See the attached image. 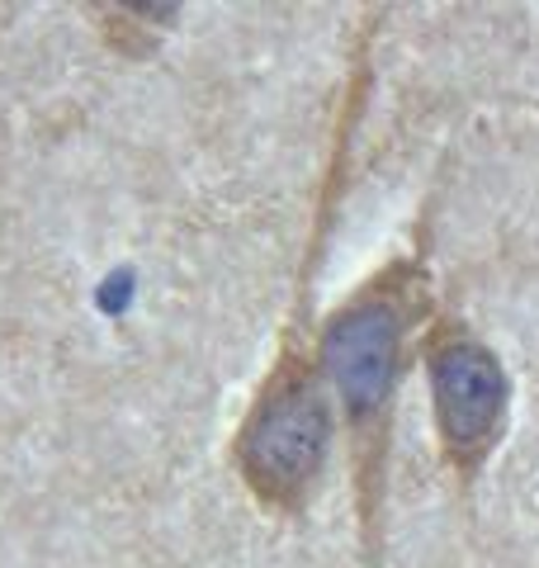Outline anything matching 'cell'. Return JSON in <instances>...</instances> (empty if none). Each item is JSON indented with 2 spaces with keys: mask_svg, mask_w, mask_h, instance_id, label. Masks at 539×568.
I'll return each instance as SVG.
<instances>
[{
  "mask_svg": "<svg viewBox=\"0 0 539 568\" xmlns=\"http://www.w3.org/2000/svg\"><path fill=\"white\" fill-rule=\"evenodd\" d=\"M322 455H327V407L303 379L270 394L242 440L251 484L270 497H294L298 488H308Z\"/></svg>",
  "mask_w": 539,
  "mask_h": 568,
  "instance_id": "1",
  "label": "cell"
},
{
  "mask_svg": "<svg viewBox=\"0 0 539 568\" xmlns=\"http://www.w3.org/2000/svg\"><path fill=\"white\" fill-rule=\"evenodd\" d=\"M430 388H436V417L449 450L464 459L478 455L507 413V375L497 355L474 342L445 346L430 365Z\"/></svg>",
  "mask_w": 539,
  "mask_h": 568,
  "instance_id": "2",
  "label": "cell"
},
{
  "mask_svg": "<svg viewBox=\"0 0 539 568\" xmlns=\"http://www.w3.org/2000/svg\"><path fill=\"white\" fill-rule=\"evenodd\" d=\"M398 336H403V317L384 298L355 304L332 323L327 369L355 417H369L384 407L393 388V369H398Z\"/></svg>",
  "mask_w": 539,
  "mask_h": 568,
  "instance_id": "3",
  "label": "cell"
}]
</instances>
